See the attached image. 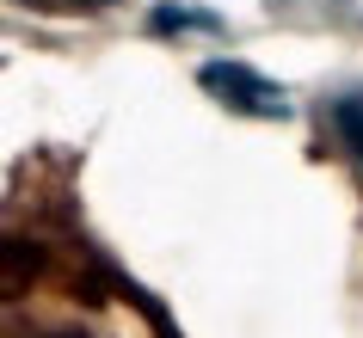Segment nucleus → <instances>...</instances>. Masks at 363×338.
I'll use <instances>...</instances> for the list:
<instances>
[{
	"label": "nucleus",
	"instance_id": "1",
	"mask_svg": "<svg viewBox=\"0 0 363 338\" xmlns=\"http://www.w3.org/2000/svg\"><path fill=\"white\" fill-rule=\"evenodd\" d=\"M197 80H203V93H216L228 111H240V117L284 123V117L296 111L284 86H277V80H265L259 68H247V62H203V68H197Z\"/></svg>",
	"mask_w": 363,
	"mask_h": 338
},
{
	"label": "nucleus",
	"instance_id": "2",
	"mask_svg": "<svg viewBox=\"0 0 363 338\" xmlns=\"http://www.w3.org/2000/svg\"><path fill=\"white\" fill-rule=\"evenodd\" d=\"M154 31H160V38H172V31H222V19H216V13H197V6L167 0V6L154 13Z\"/></svg>",
	"mask_w": 363,
	"mask_h": 338
},
{
	"label": "nucleus",
	"instance_id": "3",
	"mask_svg": "<svg viewBox=\"0 0 363 338\" xmlns=\"http://www.w3.org/2000/svg\"><path fill=\"white\" fill-rule=\"evenodd\" d=\"M333 130L345 135V148L357 154V167H363V93H345L333 105Z\"/></svg>",
	"mask_w": 363,
	"mask_h": 338
}]
</instances>
